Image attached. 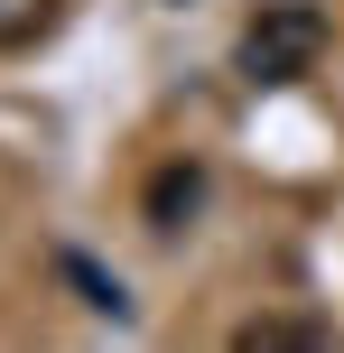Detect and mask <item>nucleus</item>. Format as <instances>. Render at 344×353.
I'll return each mask as SVG.
<instances>
[{"mask_svg": "<svg viewBox=\"0 0 344 353\" xmlns=\"http://www.w3.org/2000/svg\"><path fill=\"white\" fill-rule=\"evenodd\" d=\"M316 56H326V10L316 0H270L242 28V74L252 84H298V74H316Z\"/></svg>", "mask_w": 344, "mask_h": 353, "instance_id": "1", "label": "nucleus"}, {"mask_svg": "<svg viewBox=\"0 0 344 353\" xmlns=\"http://www.w3.org/2000/svg\"><path fill=\"white\" fill-rule=\"evenodd\" d=\"M56 28V0H0V47H37Z\"/></svg>", "mask_w": 344, "mask_h": 353, "instance_id": "4", "label": "nucleus"}, {"mask_svg": "<svg viewBox=\"0 0 344 353\" xmlns=\"http://www.w3.org/2000/svg\"><path fill=\"white\" fill-rule=\"evenodd\" d=\"M233 344L242 353H316V344H335V325H316V316H252V325H233Z\"/></svg>", "mask_w": 344, "mask_h": 353, "instance_id": "3", "label": "nucleus"}, {"mask_svg": "<svg viewBox=\"0 0 344 353\" xmlns=\"http://www.w3.org/2000/svg\"><path fill=\"white\" fill-rule=\"evenodd\" d=\"M196 205H205V168H196V159H177V168L149 176V223H159V232H186Z\"/></svg>", "mask_w": 344, "mask_h": 353, "instance_id": "2", "label": "nucleus"}]
</instances>
